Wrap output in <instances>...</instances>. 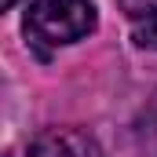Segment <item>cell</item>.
Wrapping results in <instances>:
<instances>
[{
    "mask_svg": "<svg viewBox=\"0 0 157 157\" xmlns=\"http://www.w3.org/2000/svg\"><path fill=\"white\" fill-rule=\"evenodd\" d=\"M15 4H18V0H0V7H4V11H11Z\"/></svg>",
    "mask_w": 157,
    "mask_h": 157,
    "instance_id": "cell-6",
    "label": "cell"
},
{
    "mask_svg": "<svg viewBox=\"0 0 157 157\" xmlns=\"http://www.w3.org/2000/svg\"><path fill=\"white\" fill-rule=\"evenodd\" d=\"M22 29H26V40L37 48L84 40L95 29V4L91 0H33Z\"/></svg>",
    "mask_w": 157,
    "mask_h": 157,
    "instance_id": "cell-1",
    "label": "cell"
},
{
    "mask_svg": "<svg viewBox=\"0 0 157 157\" xmlns=\"http://www.w3.org/2000/svg\"><path fill=\"white\" fill-rule=\"evenodd\" d=\"M135 44H139V48H154V51H157V7L146 15V18L135 22Z\"/></svg>",
    "mask_w": 157,
    "mask_h": 157,
    "instance_id": "cell-4",
    "label": "cell"
},
{
    "mask_svg": "<svg viewBox=\"0 0 157 157\" xmlns=\"http://www.w3.org/2000/svg\"><path fill=\"white\" fill-rule=\"evenodd\" d=\"M121 7H124V11L139 22V18H146V15L157 7V0H121Z\"/></svg>",
    "mask_w": 157,
    "mask_h": 157,
    "instance_id": "cell-5",
    "label": "cell"
},
{
    "mask_svg": "<svg viewBox=\"0 0 157 157\" xmlns=\"http://www.w3.org/2000/svg\"><path fill=\"white\" fill-rule=\"evenodd\" d=\"M139 139H143V146L157 157V91H154V99L146 102L143 117H139Z\"/></svg>",
    "mask_w": 157,
    "mask_h": 157,
    "instance_id": "cell-3",
    "label": "cell"
},
{
    "mask_svg": "<svg viewBox=\"0 0 157 157\" xmlns=\"http://www.w3.org/2000/svg\"><path fill=\"white\" fill-rule=\"evenodd\" d=\"M26 157H102V150L80 128H48L29 143Z\"/></svg>",
    "mask_w": 157,
    "mask_h": 157,
    "instance_id": "cell-2",
    "label": "cell"
}]
</instances>
